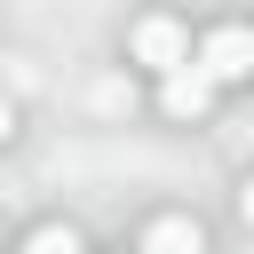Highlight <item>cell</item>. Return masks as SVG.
I'll return each mask as SVG.
<instances>
[{"mask_svg": "<svg viewBox=\"0 0 254 254\" xmlns=\"http://www.w3.org/2000/svg\"><path fill=\"white\" fill-rule=\"evenodd\" d=\"M198 71L222 87V79H246L254 71V32L246 24H222V32H206V48H198Z\"/></svg>", "mask_w": 254, "mask_h": 254, "instance_id": "cell-1", "label": "cell"}, {"mask_svg": "<svg viewBox=\"0 0 254 254\" xmlns=\"http://www.w3.org/2000/svg\"><path fill=\"white\" fill-rule=\"evenodd\" d=\"M135 56H143V64H159V71H183V64H190V40H183V24H175V16H151V24L135 32Z\"/></svg>", "mask_w": 254, "mask_h": 254, "instance_id": "cell-2", "label": "cell"}, {"mask_svg": "<svg viewBox=\"0 0 254 254\" xmlns=\"http://www.w3.org/2000/svg\"><path fill=\"white\" fill-rule=\"evenodd\" d=\"M159 103H167L175 119H198V111L214 103V79H206L198 64H183V71H167V87H159Z\"/></svg>", "mask_w": 254, "mask_h": 254, "instance_id": "cell-3", "label": "cell"}, {"mask_svg": "<svg viewBox=\"0 0 254 254\" xmlns=\"http://www.w3.org/2000/svg\"><path fill=\"white\" fill-rule=\"evenodd\" d=\"M143 254H206V238H198V222L167 214V222H151V230H143Z\"/></svg>", "mask_w": 254, "mask_h": 254, "instance_id": "cell-4", "label": "cell"}, {"mask_svg": "<svg viewBox=\"0 0 254 254\" xmlns=\"http://www.w3.org/2000/svg\"><path fill=\"white\" fill-rule=\"evenodd\" d=\"M24 254H79V238H71L64 222H48V230H32V238H24Z\"/></svg>", "mask_w": 254, "mask_h": 254, "instance_id": "cell-5", "label": "cell"}, {"mask_svg": "<svg viewBox=\"0 0 254 254\" xmlns=\"http://www.w3.org/2000/svg\"><path fill=\"white\" fill-rule=\"evenodd\" d=\"M8 135H16V111H8V95H0V143H8Z\"/></svg>", "mask_w": 254, "mask_h": 254, "instance_id": "cell-6", "label": "cell"}, {"mask_svg": "<svg viewBox=\"0 0 254 254\" xmlns=\"http://www.w3.org/2000/svg\"><path fill=\"white\" fill-rule=\"evenodd\" d=\"M238 214H246V222H254V183H246V190H238Z\"/></svg>", "mask_w": 254, "mask_h": 254, "instance_id": "cell-7", "label": "cell"}]
</instances>
